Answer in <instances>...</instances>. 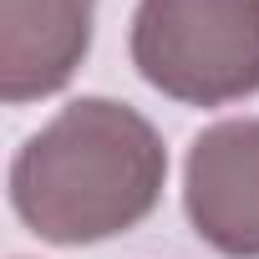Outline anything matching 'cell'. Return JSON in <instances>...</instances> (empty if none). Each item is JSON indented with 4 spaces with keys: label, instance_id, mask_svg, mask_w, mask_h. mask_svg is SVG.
Listing matches in <instances>:
<instances>
[{
    "label": "cell",
    "instance_id": "obj_1",
    "mask_svg": "<svg viewBox=\"0 0 259 259\" xmlns=\"http://www.w3.org/2000/svg\"><path fill=\"white\" fill-rule=\"evenodd\" d=\"M168 183L158 127L112 97H76L11 163V208L61 249L102 244L138 229Z\"/></svg>",
    "mask_w": 259,
    "mask_h": 259
},
{
    "label": "cell",
    "instance_id": "obj_2",
    "mask_svg": "<svg viewBox=\"0 0 259 259\" xmlns=\"http://www.w3.org/2000/svg\"><path fill=\"white\" fill-rule=\"evenodd\" d=\"M138 76L183 107H229L259 92V0H138Z\"/></svg>",
    "mask_w": 259,
    "mask_h": 259
},
{
    "label": "cell",
    "instance_id": "obj_3",
    "mask_svg": "<svg viewBox=\"0 0 259 259\" xmlns=\"http://www.w3.org/2000/svg\"><path fill=\"white\" fill-rule=\"evenodd\" d=\"M183 213L224 259H259V117H224L188 143Z\"/></svg>",
    "mask_w": 259,
    "mask_h": 259
},
{
    "label": "cell",
    "instance_id": "obj_4",
    "mask_svg": "<svg viewBox=\"0 0 259 259\" xmlns=\"http://www.w3.org/2000/svg\"><path fill=\"white\" fill-rule=\"evenodd\" d=\"M97 0H0V97H56L92 51Z\"/></svg>",
    "mask_w": 259,
    "mask_h": 259
}]
</instances>
